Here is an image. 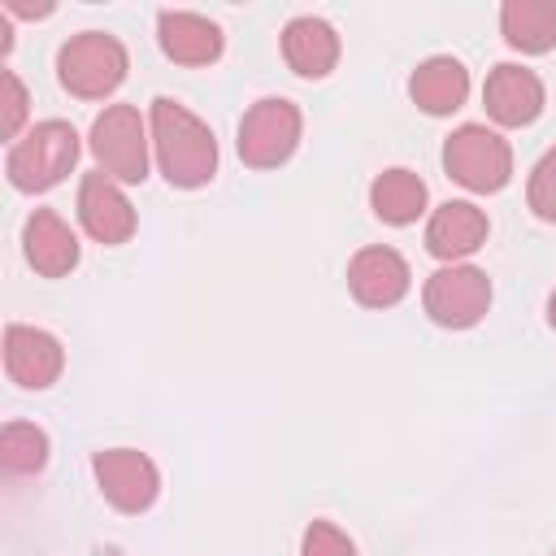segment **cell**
Wrapping results in <instances>:
<instances>
[{
    "instance_id": "cell-6",
    "label": "cell",
    "mask_w": 556,
    "mask_h": 556,
    "mask_svg": "<svg viewBox=\"0 0 556 556\" xmlns=\"http://www.w3.org/2000/svg\"><path fill=\"white\" fill-rule=\"evenodd\" d=\"M300 109L282 96H265L256 100L243 122H239V161L252 169H274L282 165L295 143H300Z\"/></svg>"
},
{
    "instance_id": "cell-7",
    "label": "cell",
    "mask_w": 556,
    "mask_h": 556,
    "mask_svg": "<svg viewBox=\"0 0 556 556\" xmlns=\"http://www.w3.org/2000/svg\"><path fill=\"white\" fill-rule=\"evenodd\" d=\"M426 317L443 330H469L491 308V278L473 265H443L426 278L421 291Z\"/></svg>"
},
{
    "instance_id": "cell-19",
    "label": "cell",
    "mask_w": 556,
    "mask_h": 556,
    "mask_svg": "<svg viewBox=\"0 0 556 556\" xmlns=\"http://www.w3.org/2000/svg\"><path fill=\"white\" fill-rule=\"evenodd\" d=\"M500 30L517 52L556 48V4L552 0H508L500 9Z\"/></svg>"
},
{
    "instance_id": "cell-15",
    "label": "cell",
    "mask_w": 556,
    "mask_h": 556,
    "mask_svg": "<svg viewBox=\"0 0 556 556\" xmlns=\"http://www.w3.org/2000/svg\"><path fill=\"white\" fill-rule=\"evenodd\" d=\"M22 248L26 261L43 274V278H65L78 265V235L65 226L61 213L52 208H35L22 226Z\"/></svg>"
},
{
    "instance_id": "cell-9",
    "label": "cell",
    "mask_w": 556,
    "mask_h": 556,
    "mask_svg": "<svg viewBox=\"0 0 556 556\" xmlns=\"http://www.w3.org/2000/svg\"><path fill=\"white\" fill-rule=\"evenodd\" d=\"M61 365H65V352L48 330L17 326V321L4 330V369H9V378L17 387L43 391V387H52L61 378Z\"/></svg>"
},
{
    "instance_id": "cell-22",
    "label": "cell",
    "mask_w": 556,
    "mask_h": 556,
    "mask_svg": "<svg viewBox=\"0 0 556 556\" xmlns=\"http://www.w3.org/2000/svg\"><path fill=\"white\" fill-rule=\"evenodd\" d=\"M300 556H356V543L334 521H308L300 539Z\"/></svg>"
},
{
    "instance_id": "cell-12",
    "label": "cell",
    "mask_w": 556,
    "mask_h": 556,
    "mask_svg": "<svg viewBox=\"0 0 556 556\" xmlns=\"http://www.w3.org/2000/svg\"><path fill=\"white\" fill-rule=\"evenodd\" d=\"M482 104L486 113L500 122V126H530L539 113H543V83L534 70L526 65H495L486 74V87H482Z\"/></svg>"
},
{
    "instance_id": "cell-13",
    "label": "cell",
    "mask_w": 556,
    "mask_h": 556,
    "mask_svg": "<svg viewBox=\"0 0 556 556\" xmlns=\"http://www.w3.org/2000/svg\"><path fill=\"white\" fill-rule=\"evenodd\" d=\"M482 243H486V213L469 200H447L426 222V252L447 261V265L478 252Z\"/></svg>"
},
{
    "instance_id": "cell-10",
    "label": "cell",
    "mask_w": 556,
    "mask_h": 556,
    "mask_svg": "<svg viewBox=\"0 0 556 556\" xmlns=\"http://www.w3.org/2000/svg\"><path fill=\"white\" fill-rule=\"evenodd\" d=\"M408 261L395 248H361L348 261V287L365 308H391L408 295Z\"/></svg>"
},
{
    "instance_id": "cell-1",
    "label": "cell",
    "mask_w": 556,
    "mask_h": 556,
    "mask_svg": "<svg viewBox=\"0 0 556 556\" xmlns=\"http://www.w3.org/2000/svg\"><path fill=\"white\" fill-rule=\"evenodd\" d=\"M148 126H152L156 165H161L169 187L195 191L217 174V139L191 109H182L169 96H156L152 113H148Z\"/></svg>"
},
{
    "instance_id": "cell-4",
    "label": "cell",
    "mask_w": 556,
    "mask_h": 556,
    "mask_svg": "<svg viewBox=\"0 0 556 556\" xmlns=\"http://www.w3.org/2000/svg\"><path fill=\"white\" fill-rule=\"evenodd\" d=\"M443 169L460 187L486 195V191L508 187V178H513V148H508V139L500 130L478 126V122H465L443 143Z\"/></svg>"
},
{
    "instance_id": "cell-14",
    "label": "cell",
    "mask_w": 556,
    "mask_h": 556,
    "mask_svg": "<svg viewBox=\"0 0 556 556\" xmlns=\"http://www.w3.org/2000/svg\"><path fill=\"white\" fill-rule=\"evenodd\" d=\"M156 39H161V52L178 65H208L222 56V26L200 17V13H187V9H161L156 13Z\"/></svg>"
},
{
    "instance_id": "cell-3",
    "label": "cell",
    "mask_w": 556,
    "mask_h": 556,
    "mask_svg": "<svg viewBox=\"0 0 556 556\" xmlns=\"http://www.w3.org/2000/svg\"><path fill=\"white\" fill-rule=\"evenodd\" d=\"M56 78L78 100H104L126 78V48L122 39L104 30H83L61 43L56 52Z\"/></svg>"
},
{
    "instance_id": "cell-23",
    "label": "cell",
    "mask_w": 556,
    "mask_h": 556,
    "mask_svg": "<svg viewBox=\"0 0 556 556\" xmlns=\"http://www.w3.org/2000/svg\"><path fill=\"white\" fill-rule=\"evenodd\" d=\"M0 83H4V117H0V126H4V135L13 139V135L22 130V117H26V87H22V78H17L13 70H4Z\"/></svg>"
},
{
    "instance_id": "cell-17",
    "label": "cell",
    "mask_w": 556,
    "mask_h": 556,
    "mask_svg": "<svg viewBox=\"0 0 556 556\" xmlns=\"http://www.w3.org/2000/svg\"><path fill=\"white\" fill-rule=\"evenodd\" d=\"M408 96L430 117H447L469 96V70L456 56H426L408 78Z\"/></svg>"
},
{
    "instance_id": "cell-20",
    "label": "cell",
    "mask_w": 556,
    "mask_h": 556,
    "mask_svg": "<svg viewBox=\"0 0 556 556\" xmlns=\"http://www.w3.org/2000/svg\"><path fill=\"white\" fill-rule=\"evenodd\" d=\"M0 465L9 473H35L48 465V434L30 421H9L0 430Z\"/></svg>"
},
{
    "instance_id": "cell-24",
    "label": "cell",
    "mask_w": 556,
    "mask_h": 556,
    "mask_svg": "<svg viewBox=\"0 0 556 556\" xmlns=\"http://www.w3.org/2000/svg\"><path fill=\"white\" fill-rule=\"evenodd\" d=\"M547 326H552V330H556V291H552V295H547Z\"/></svg>"
},
{
    "instance_id": "cell-2",
    "label": "cell",
    "mask_w": 556,
    "mask_h": 556,
    "mask_svg": "<svg viewBox=\"0 0 556 556\" xmlns=\"http://www.w3.org/2000/svg\"><path fill=\"white\" fill-rule=\"evenodd\" d=\"M78 161V135L70 122L61 117H48V122H35L4 156V174L17 191H48L56 187Z\"/></svg>"
},
{
    "instance_id": "cell-8",
    "label": "cell",
    "mask_w": 556,
    "mask_h": 556,
    "mask_svg": "<svg viewBox=\"0 0 556 556\" xmlns=\"http://www.w3.org/2000/svg\"><path fill=\"white\" fill-rule=\"evenodd\" d=\"M91 469H96V482L104 491V500L117 508V513H143L156 504V491H161V473L156 465L135 452V447H104L91 456Z\"/></svg>"
},
{
    "instance_id": "cell-11",
    "label": "cell",
    "mask_w": 556,
    "mask_h": 556,
    "mask_svg": "<svg viewBox=\"0 0 556 556\" xmlns=\"http://www.w3.org/2000/svg\"><path fill=\"white\" fill-rule=\"evenodd\" d=\"M78 222L96 243H126L135 235V208L109 174H87L78 187Z\"/></svg>"
},
{
    "instance_id": "cell-21",
    "label": "cell",
    "mask_w": 556,
    "mask_h": 556,
    "mask_svg": "<svg viewBox=\"0 0 556 556\" xmlns=\"http://www.w3.org/2000/svg\"><path fill=\"white\" fill-rule=\"evenodd\" d=\"M526 200L534 208V217L552 222L556 226V148H547L534 169H530V187H526Z\"/></svg>"
},
{
    "instance_id": "cell-16",
    "label": "cell",
    "mask_w": 556,
    "mask_h": 556,
    "mask_svg": "<svg viewBox=\"0 0 556 556\" xmlns=\"http://www.w3.org/2000/svg\"><path fill=\"white\" fill-rule=\"evenodd\" d=\"M282 56L300 78H326L339 61V35L326 17H291L282 26Z\"/></svg>"
},
{
    "instance_id": "cell-18",
    "label": "cell",
    "mask_w": 556,
    "mask_h": 556,
    "mask_svg": "<svg viewBox=\"0 0 556 556\" xmlns=\"http://www.w3.org/2000/svg\"><path fill=\"white\" fill-rule=\"evenodd\" d=\"M369 208L387 222V226H408L426 213V182L413 169H382L369 182Z\"/></svg>"
},
{
    "instance_id": "cell-5",
    "label": "cell",
    "mask_w": 556,
    "mask_h": 556,
    "mask_svg": "<svg viewBox=\"0 0 556 556\" xmlns=\"http://www.w3.org/2000/svg\"><path fill=\"white\" fill-rule=\"evenodd\" d=\"M91 156L113 182L148 178V126L135 104H109L91 122Z\"/></svg>"
}]
</instances>
